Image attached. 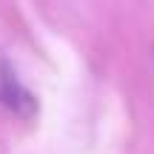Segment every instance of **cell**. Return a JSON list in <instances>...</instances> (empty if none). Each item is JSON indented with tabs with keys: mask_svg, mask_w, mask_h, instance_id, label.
I'll return each instance as SVG.
<instances>
[{
	"mask_svg": "<svg viewBox=\"0 0 154 154\" xmlns=\"http://www.w3.org/2000/svg\"><path fill=\"white\" fill-rule=\"evenodd\" d=\"M0 106L11 114L23 117V120L37 114V97L20 83L11 63L3 60V57H0Z\"/></svg>",
	"mask_w": 154,
	"mask_h": 154,
	"instance_id": "6da1fadb",
	"label": "cell"
}]
</instances>
